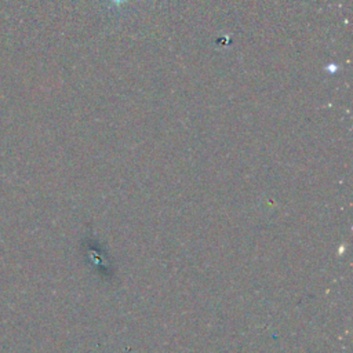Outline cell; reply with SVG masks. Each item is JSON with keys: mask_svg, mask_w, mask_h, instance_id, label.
Masks as SVG:
<instances>
[{"mask_svg": "<svg viewBox=\"0 0 353 353\" xmlns=\"http://www.w3.org/2000/svg\"><path fill=\"white\" fill-rule=\"evenodd\" d=\"M112 4H114V6H121V4H124L127 0H109Z\"/></svg>", "mask_w": 353, "mask_h": 353, "instance_id": "1", "label": "cell"}]
</instances>
